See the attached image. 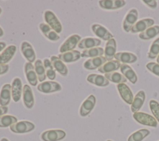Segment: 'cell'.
Returning <instances> with one entry per match:
<instances>
[{
    "instance_id": "cell-21",
    "label": "cell",
    "mask_w": 159,
    "mask_h": 141,
    "mask_svg": "<svg viewBox=\"0 0 159 141\" xmlns=\"http://www.w3.org/2000/svg\"><path fill=\"white\" fill-rule=\"evenodd\" d=\"M87 81L91 84L98 86L105 87L109 84V81L104 76L98 74H89L87 78Z\"/></svg>"
},
{
    "instance_id": "cell-37",
    "label": "cell",
    "mask_w": 159,
    "mask_h": 141,
    "mask_svg": "<svg viewBox=\"0 0 159 141\" xmlns=\"http://www.w3.org/2000/svg\"><path fill=\"white\" fill-rule=\"evenodd\" d=\"M159 54V37L157 38L152 44L149 53L148 54V58L153 59Z\"/></svg>"
},
{
    "instance_id": "cell-12",
    "label": "cell",
    "mask_w": 159,
    "mask_h": 141,
    "mask_svg": "<svg viewBox=\"0 0 159 141\" xmlns=\"http://www.w3.org/2000/svg\"><path fill=\"white\" fill-rule=\"evenodd\" d=\"M106 61V58L102 56L93 57L85 61L83 63V66L86 70H94L99 68L101 66L105 63Z\"/></svg>"
},
{
    "instance_id": "cell-10",
    "label": "cell",
    "mask_w": 159,
    "mask_h": 141,
    "mask_svg": "<svg viewBox=\"0 0 159 141\" xmlns=\"http://www.w3.org/2000/svg\"><path fill=\"white\" fill-rule=\"evenodd\" d=\"M117 88L122 99L127 104H132L134 100V95L129 86L125 83H119L117 85Z\"/></svg>"
},
{
    "instance_id": "cell-30",
    "label": "cell",
    "mask_w": 159,
    "mask_h": 141,
    "mask_svg": "<svg viewBox=\"0 0 159 141\" xmlns=\"http://www.w3.org/2000/svg\"><path fill=\"white\" fill-rule=\"evenodd\" d=\"M104 53V50L101 47H93L88 49L84 50L81 53V57H101Z\"/></svg>"
},
{
    "instance_id": "cell-39",
    "label": "cell",
    "mask_w": 159,
    "mask_h": 141,
    "mask_svg": "<svg viewBox=\"0 0 159 141\" xmlns=\"http://www.w3.org/2000/svg\"><path fill=\"white\" fill-rule=\"evenodd\" d=\"M146 67L152 73L159 76V64L155 62H150L146 65Z\"/></svg>"
},
{
    "instance_id": "cell-9",
    "label": "cell",
    "mask_w": 159,
    "mask_h": 141,
    "mask_svg": "<svg viewBox=\"0 0 159 141\" xmlns=\"http://www.w3.org/2000/svg\"><path fill=\"white\" fill-rule=\"evenodd\" d=\"M138 19V12L137 9H132L126 15L124 22H123V29L124 30L129 32L130 31L132 26L136 23Z\"/></svg>"
},
{
    "instance_id": "cell-36",
    "label": "cell",
    "mask_w": 159,
    "mask_h": 141,
    "mask_svg": "<svg viewBox=\"0 0 159 141\" xmlns=\"http://www.w3.org/2000/svg\"><path fill=\"white\" fill-rule=\"evenodd\" d=\"M17 122V119L11 115L0 116V127H7Z\"/></svg>"
},
{
    "instance_id": "cell-29",
    "label": "cell",
    "mask_w": 159,
    "mask_h": 141,
    "mask_svg": "<svg viewBox=\"0 0 159 141\" xmlns=\"http://www.w3.org/2000/svg\"><path fill=\"white\" fill-rule=\"evenodd\" d=\"M120 71L122 73L123 75L127 78L132 84H135L137 81V76L135 71L132 68L128 65L123 63L120 65Z\"/></svg>"
},
{
    "instance_id": "cell-4",
    "label": "cell",
    "mask_w": 159,
    "mask_h": 141,
    "mask_svg": "<svg viewBox=\"0 0 159 141\" xmlns=\"http://www.w3.org/2000/svg\"><path fill=\"white\" fill-rule=\"evenodd\" d=\"M81 40V37L77 34H73L69 36L60 45L59 51L60 52L64 53L66 52L73 50L77 44Z\"/></svg>"
},
{
    "instance_id": "cell-26",
    "label": "cell",
    "mask_w": 159,
    "mask_h": 141,
    "mask_svg": "<svg viewBox=\"0 0 159 141\" xmlns=\"http://www.w3.org/2000/svg\"><path fill=\"white\" fill-rule=\"evenodd\" d=\"M145 99V94L143 91H139L135 95L131 104V111L132 112H137L143 106Z\"/></svg>"
},
{
    "instance_id": "cell-34",
    "label": "cell",
    "mask_w": 159,
    "mask_h": 141,
    "mask_svg": "<svg viewBox=\"0 0 159 141\" xmlns=\"http://www.w3.org/2000/svg\"><path fill=\"white\" fill-rule=\"evenodd\" d=\"M43 63L45 68L46 76L51 80H55L56 78V73L51 61L48 58H45Z\"/></svg>"
},
{
    "instance_id": "cell-22",
    "label": "cell",
    "mask_w": 159,
    "mask_h": 141,
    "mask_svg": "<svg viewBox=\"0 0 159 141\" xmlns=\"http://www.w3.org/2000/svg\"><path fill=\"white\" fill-rule=\"evenodd\" d=\"M16 51V46L14 45H9L0 53V64L8 63L14 56Z\"/></svg>"
},
{
    "instance_id": "cell-35",
    "label": "cell",
    "mask_w": 159,
    "mask_h": 141,
    "mask_svg": "<svg viewBox=\"0 0 159 141\" xmlns=\"http://www.w3.org/2000/svg\"><path fill=\"white\" fill-rule=\"evenodd\" d=\"M150 134V131L147 129H143L133 133L128 138L127 141H142L144 138Z\"/></svg>"
},
{
    "instance_id": "cell-17",
    "label": "cell",
    "mask_w": 159,
    "mask_h": 141,
    "mask_svg": "<svg viewBox=\"0 0 159 141\" xmlns=\"http://www.w3.org/2000/svg\"><path fill=\"white\" fill-rule=\"evenodd\" d=\"M91 29L97 37L102 39L104 40L108 41L113 38V35L110 33V32L101 25L94 24L92 25Z\"/></svg>"
},
{
    "instance_id": "cell-11",
    "label": "cell",
    "mask_w": 159,
    "mask_h": 141,
    "mask_svg": "<svg viewBox=\"0 0 159 141\" xmlns=\"http://www.w3.org/2000/svg\"><path fill=\"white\" fill-rule=\"evenodd\" d=\"M24 72L26 79L29 84L33 86H35L37 84V75L32 63H25L24 65Z\"/></svg>"
},
{
    "instance_id": "cell-5",
    "label": "cell",
    "mask_w": 159,
    "mask_h": 141,
    "mask_svg": "<svg viewBox=\"0 0 159 141\" xmlns=\"http://www.w3.org/2000/svg\"><path fill=\"white\" fill-rule=\"evenodd\" d=\"M66 133L60 129L48 130L43 132L40 138L43 141H59L65 138Z\"/></svg>"
},
{
    "instance_id": "cell-38",
    "label": "cell",
    "mask_w": 159,
    "mask_h": 141,
    "mask_svg": "<svg viewBox=\"0 0 159 141\" xmlns=\"http://www.w3.org/2000/svg\"><path fill=\"white\" fill-rule=\"evenodd\" d=\"M150 110L155 119L159 122V103L155 100H150L149 102Z\"/></svg>"
},
{
    "instance_id": "cell-15",
    "label": "cell",
    "mask_w": 159,
    "mask_h": 141,
    "mask_svg": "<svg viewBox=\"0 0 159 141\" xmlns=\"http://www.w3.org/2000/svg\"><path fill=\"white\" fill-rule=\"evenodd\" d=\"M99 6L104 9L116 10L125 5V1L122 0H101L99 1Z\"/></svg>"
},
{
    "instance_id": "cell-1",
    "label": "cell",
    "mask_w": 159,
    "mask_h": 141,
    "mask_svg": "<svg viewBox=\"0 0 159 141\" xmlns=\"http://www.w3.org/2000/svg\"><path fill=\"white\" fill-rule=\"evenodd\" d=\"M44 19L47 25L53 29L57 34L61 33L62 31V25L55 16V14L50 10H47L44 12Z\"/></svg>"
},
{
    "instance_id": "cell-8",
    "label": "cell",
    "mask_w": 159,
    "mask_h": 141,
    "mask_svg": "<svg viewBox=\"0 0 159 141\" xmlns=\"http://www.w3.org/2000/svg\"><path fill=\"white\" fill-rule=\"evenodd\" d=\"M20 51L25 58L30 63H32L36 58V55L33 47L31 44L27 42L24 41L20 45Z\"/></svg>"
},
{
    "instance_id": "cell-41",
    "label": "cell",
    "mask_w": 159,
    "mask_h": 141,
    "mask_svg": "<svg viewBox=\"0 0 159 141\" xmlns=\"http://www.w3.org/2000/svg\"><path fill=\"white\" fill-rule=\"evenodd\" d=\"M9 66L7 64H0V75L6 73L9 70Z\"/></svg>"
},
{
    "instance_id": "cell-20",
    "label": "cell",
    "mask_w": 159,
    "mask_h": 141,
    "mask_svg": "<svg viewBox=\"0 0 159 141\" xmlns=\"http://www.w3.org/2000/svg\"><path fill=\"white\" fill-rule=\"evenodd\" d=\"M58 57L66 63H72L78 60L81 57V52L78 50H73L58 54Z\"/></svg>"
},
{
    "instance_id": "cell-27",
    "label": "cell",
    "mask_w": 159,
    "mask_h": 141,
    "mask_svg": "<svg viewBox=\"0 0 159 141\" xmlns=\"http://www.w3.org/2000/svg\"><path fill=\"white\" fill-rule=\"evenodd\" d=\"M120 67V61L117 60H111L104 63L98 69V70L102 73H107L116 71Z\"/></svg>"
},
{
    "instance_id": "cell-45",
    "label": "cell",
    "mask_w": 159,
    "mask_h": 141,
    "mask_svg": "<svg viewBox=\"0 0 159 141\" xmlns=\"http://www.w3.org/2000/svg\"><path fill=\"white\" fill-rule=\"evenodd\" d=\"M0 141H9V140L7 139L6 138H2V139L0 140Z\"/></svg>"
},
{
    "instance_id": "cell-19",
    "label": "cell",
    "mask_w": 159,
    "mask_h": 141,
    "mask_svg": "<svg viewBox=\"0 0 159 141\" xmlns=\"http://www.w3.org/2000/svg\"><path fill=\"white\" fill-rule=\"evenodd\" d=\"M39 29L45 37L51 41H57L60 39L59 35L45 23H40Z\"/></svg>"
},
{
    "instance_id": "cell-13",
    "label": "cell",
    "mask_w": 159,
    "mask_h": 141,
    "mask_svg": "<svg viewBox=\"0 0 159 141\" xmlns=\"http://www.w3.org/2000/svg\"><path fill=\"white\" fill-rule=\"evenodd\" d=\"M22 97L24 104L27 109H31L34 105V97L33 91L31 88L27 85L24 84L22 90Z\"/></svg>"
},
{
    "instance_id": "cell-32",
    "label": "cell",
    "mask_w": 159,
    "mask_h": 141,
    "mask_svg": "<svg viewBox=\"0 0 159 141\" xmlns=\"http://www.w3.org/2000/svg\"><path fill=\"white\" fill-rule=\"evenodd\" d=\"M34 68L39 81L41 83L43 82L46 79V73L42 61L40 59H37L34 63Z\"/></svg>"
},
{
    "instance_id": "cell-42",
    "label": "cell",
    "mask_w": 159,
    "mask_h": 141,
    "mask_svg": "<svg viewBox=\"0 0 159 141\" xmlns=\"http://www.w3.org/2000/svg\"><path fill=\"white\" fill-rule=\"evenodd\" d=\"M8 112V107L7 106H0V116L6 114Z\"/></svg>"
},
{
    "instance_id": "cell-46",
    "label": "cell",
    "mask_w": 159,
    "mask_h": 141,
    "mask_svg": "<svg viewBox=\"0 0 159 141\" xmlns=\"http://www.w3.org/2000/svg\"><path fill=\"white\" fill-rule=\"evenodd\" d=\"M157 61L158 64H159V54H158V55L157 56Z\"/></svg>"
},
{
    "instance_id": "cell-31",
    "label": "cell",
    "mask_w": 159,
    "mask_h": 141,
    "mask_svg": "<svg viewBox=\"0 0 159 141\" xmlns=\"http://www.w3.org/2000/svg\"><path fill=\"white\" fill-rule=\"evenodd\" d=\"M159 34V25H154L141 32L139 37L142 40H149Z\"/></svg>"
},
{
    "instance_id": "cell-33",
    "label": "cell",
    "mask_w": 159,
    "mask_h": 141,
    "mask_svg": "<svg viewBox=\"0 0 159 141\" xmlns=\"http://www.w3.org/2000/svg\"><path fill=\"white\" fill-rule=\"evenodd\" d=\"M104 76L107 80L113 83L119 84L127 82V78L123 75H121L118 72L113 71L111 73H105Z\"/></svg>"
},
{
    "instance_id": "cell-48",
    "label": "cell",
    "mask_w": 159,
    "mask_h": 141,
    "mask_svg": "<svg viewBox=\"0 0 159 141\" xmlns=\"http://www.w3.org/2000/svg\"><path fill=\"white\" fill-rule=\"evenodd\" d=\"M107 141H112V140H107Z\"/></svg>"
},
{
    "instance_id": "cell-16",
    "label": "cell",
    "mask_w": 159,
    "mask_h": 141,
    "mask_svg": "<svg viewBox=\"0 0 159 141\" xmlns=\"http://www.w3.org/2000/svg\"><path fill=\"white\" fill-rule=\"evenodd\" d=\"M154 20L152 19H144L136 22L131 28L132 33L142 32L154 24Z\"/></svg>"
},
{
    "instance_id": "cell-24",
    "label": "cell",
    "mask_w": 159,
    "mask_h": 141,
    "mask_svg": "<svg viewBox=\"0 0 159 141\" xmlns=\"http://www.w3.org/2000/svg\"><path fill=\"white\" fill-rule=\"evenodd\" d=\"M101 43V40L93 37H85L81 40L78 44L79 48H91L93 47H96L100 45Z\"/></svg>"
},
{
    "instance_id": "cell-2",
    "label": "cell",
    "mask_w": 159,
    "mask_h": 141,
    "mask_svg": "<svg viewBox=\"0 0 159 141\" xmlns=\"http://www.w3.org/2000/svg\"><path fill=\"white\" fill-rule=\"evenodd\" d=\"M133 117L137 122L142 125L153 127L157 126V121L155 118L148 114L142 112H137L134 113Z\"/></svg>"
},
{
    "instance_id": "cell-7",
    "label": "cell",
    "mask_w": 159,
    "mask_h": 141,
    "mask_svg": "<svg viewBox=\"0 0 159 141\" xmlns=\"http://www.w3.org/2000/svg\"><path fill=\"white\" fill-rule=\"evenodd\" d=\"M96 104V98L94 95H89L82 103L80 109V114L81 117L87 116L93 109Z\"/></svg>"
},
{
    "instance_id": "cell-40",
    "label": "cell",
    "mask_w": 159,
    "mask_h": 141,
    "mask_svg": "<svg viewBox=\"0 0 159 141\" xmlns=\"http://www.w3.org/2000/svg\"><path fill=\"white\" fill-rule=\"evenodd\" d=\"M142 2L152 9H155L157 6V1L155 0H143Z\"/></svg>"
},
{
    "instance_id": "cell-3",
    "label": "cell",
    "mask_w": 159,
    "mask_h": 141,
    "mask_svg": "<svg viewBox=\"0 0 159 141\" xmlns=\"http://www.w3.org/2000/svg\"><path fill=\"white\" fill-rule=\"evenodd\" d=\"M35 129V125L29 121H22L17 122L10 126V130L14 133L24 134L29 132Z\"/></svg>"
},
{
    "instance_id": "cell-6",
    "label": "cell",
    "mask_w": 159,
    "mask_h": 141,
    "mask_svg": "<svg viewBox=\"0 0 159 141\" xmlns=\"http://www.w3.org/2000/svg\"><path fill=\"white\" fill-rule=\"evenodd\" d=\"M37 89L43 93L47 94L61 90V86L58 82L47 81L39 84L37 86Z\"/></svg>"
},
{
    "instance_id": "cell-18",
    "label": "cell",
    "mask_w": 159,
    "mask_h": 141,
    "mask_svg": "<svg viewBox=\"0 0 159 141\" xmlns=\"http://www.w3.org/2000/svg\"><path fill=\"white\" fill-rule=\"evenodd\" d=\"M11 96V85L9 83L4 84L0 91V106H7L10 102Z\"/></svg>"
},
{
    "instance_id": "cell-23",
    "label": "cell",
    "mask_w": 159,
    "mask_h": 141,
    "mask_svg": "<svg viewBox=\"0 0 159 141\" xmlns=\"http://www.w3.org/2000/svg\"><path fill=\"white\" fill-rule=\"evenodd\" d=\"M50 61L55 70L61 76H66L68 75V68L63 61L57 56L53 55L50 57Z\"/></svg>"
},
{
    "instance_id": "cell-47",
    "label": "cell",
    "mask_w": 159,
    "mask_h": 141,
    "mask_svg": "<svg viewBox=\"0 0 159 141\" xmlns=\"http://www.w3.org/2000/svg\"><path fill=\"white\" fill-rule=\"evenodd\" d=\"M1 13H2V9H1V7H0V15H1Z\"/></svg>"
},
{
    "instance_id": "cell-25",
    "label": "cell",
    "mask_w": 159,
    "mask_h": 141,
    "mask_svg": "<svg viewBox=\"0 0 159 141\" xmlns=\"http://www.w3.org/2000/svg\"><path fill=\"white\" fill-rule=\"evenodd\" d=\"M116 42L114 38L109 40L105 47L104 55L106 60L111 61L116 55Z\"/></svg>"
},
{
    "instance_id": "cell-44",
    "label": "cell",
    "mask_w": 159,
    "mask_h": 141,
    "mask_svg": "<svg viewBox=\"0 0 159 141\" xmlns=\"http://www.w3.org/2000/svg\"><path fill=\"white\" fill-rule=\"evenodd\" d=\"M3 35H4V31H3L2 29L0 27V37L3 36Z\"/></svg>"
},
{
    "instance_id": "cell-43",
    "label": "cell",
    "mask_w": 159,
    "mask_h": 141,
    "mask_svg": "<svg viewBox=\"0 0 159 141\" xmlns=\"http://www.w3.org/2000/svg\"><path fill=\"white\" fill-rule=\"evenodd\" d=\"M6 43L4 42H0V52L6 47Z\"/></svg>"
},
{
    "instance_id": "cell-28",
    "label": "cell",
    "mask_w": 159,
    "mask_h": 141,
    "mask_svg": "<svg viewBox=\"0 0 159 141\" xmlns=\"http://www.w3.org/2000/svg\"><path fill=\"white\" fill-rule=\"evenodd\" d=\"M114 58L116 60L125 63H132L137 61V57L130 52H119L116 53Z\"/></svg>"
},
{
    "instance_id": "cell-14",
    "label": "cell",
    "mask_w": 159,
    "mask_h": 141,
    "mask_svg": "<svg viewBox=\"0 0 159 141\" xmlns=\"http://www.w3.org/2000/svg\"><path fill=\"white\" fill-rule=\"evenodd\" d=\"M22 84L21 80L19 78L16 77L13 80L11 84V94L14 102H17L19 101L22 95Z\"/></svg>"
}]
</instances>
